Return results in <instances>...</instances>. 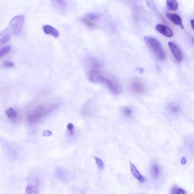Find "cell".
<instances>
[{
    "instance_id": "6da1fadb",
    "label": "cell",
    "mask_w": 194,
    "mask_h": 194,
    "mask_svg": "<svg viewBox=\"0 0 194 194\" xmlns=\"http://www.w3.org/2000/svg\"><path fill=\"white\" fill-rule=\"evenodd\" d=\"M87 75L90 81L104 85L115 95H118L122 91L121 85L115 78L101 74L98 69H90L88 71Z\"/></svg>"
},
{
    "instance_id": "7a4b0ae2",
    "label": "cell",
    "mask_w": 194,
    "mask_h": 194,
    "mask_svg": "<svg viewBox=\"0 0 194 194\" xmlns=\"http://www.w3.org/2000/svg\"><path fill=\"white\" fill-rule=\"evenodd\" d=\"M59 105L58 102H52L39 106L28 114L27 120L30 123H36L55 110Z\"/></svg>"
},
{
    "instance_id": "3957f363",
    "label": "cell",
    "mask_w": 194,
    "mask_h": 194,
    "mask_svg": "<svg viewBox=\"0 0 194 194\" xmlns=\"http://www.w3.org/2000/svg\"><path fill=\"white\" fill-rule=\"evenodd\" d=\"M25 22V18L23 15H17L12 18L9 25L4 30L7 34L11 35L18 36L22 31Z\"/></svg>"
},
{
    "instance_id": "277c9868",
    "label": "cell",
    "mask_w": 194,
    "mask_h": 194,
    "mask_svg": "<svg viewBox=\"0 0 194 194\" xmlns=\"http://www.w3.org/2000/svg\"><path fill=\"white\" fill-rule=\"evenodd\" d=\"M144 40L148 46L153 52L156 56L160 60L165 58V54L163 48L159 41L153 37H146Z\"/></svg>"
},
{
    "instance_id": "5b68a950",
    "label": "cell",
    "mask_w": 194,
    "mask_h": 194,
    "mask_svg": "<svg viewBox=\"0 0 194 194\" xmlns=\"http://www.w3.org/2000/svg\"><path fill=\"white\" fill-rule=\"evenodd\" d=\"M130 89L133 93L136 94H143L146 91L144 85L138 79H135L132 82Z\"/></svg>"
},
{
    "instance_id": "8992f818",
    "label": "cell",
    "mask_w": 194,
    "mask_h": 194,
    "mask_svg": "<svg viewBox=\"0 0 194 194\" xmlns=\"http://www.w3.org/2000/svg\"><path fill=\"white\" fill-rule=\"evenodd\" d=\"M97 16L93 14H88L83 17L81 19L82 22L90 28L96 27Z\"/></svg>"
},
{
    "instance_id": "52a82bcc",
    "label": "cell",
    "mask_w": 194,
    "mask_h": 194,
    "mask_svg": "<svg viewBox=\"0 0 194 194\" xmlns=\"http://www.w3.org/2000/svg\"><path fill=\"white\" fill-rule=\"evenodd\" d=\"M169 45L177 61L178 62L181 61L183 55H182V52L179 47L174 43L172 41H169Z\"/></svg>"
},
{
    "instance_id": "ba28073f",
    "label": "cell",
    "mask_w": 194,
    "mask_h": 194,
    "mask_svg": "<svg viewBox=\"0 0 194 194\" xmlns=\"http://www.w3.org/2000/svg\"><path fill=\"white\" fill-rule=\"evenodd\" d=\"M156 29L158 32L166 37L171 38L173 36V32L172 30L166 26L159 24L156 26Z\"/></svg>"
},
{
    "instance_id": "9c48e42d",
    "label": "cell",
    "mask_w": 194,
    "mask_h": 194,
    "mask_svg": "<svg viewBox=\"0 0 194 194\" xmlns=\"http://www.w3.org/2000/svg\"><path fill=\"white\" fill-rule=\"evenodd\" d=\"M38 182L37 179L33 180L27 185L25 189V194H38Z\"/></svg>"
},
{
    "instance_id": "30bf717a",
    "label": "cell",
    "mask_w": 194,
    "mask_h": 194,
    "mask_svg": "<svg viewBox=\"0 0 194 194\" xmlns=\"http://www.w3.org/2000/svg\"><path fill=\"white\" fill-rule=\"evenodd\" d=\"M166 16L173 23L176 25H179L182 29H184V26L182 24L181 19L179 16L176 14L168 13H166Z\"/></svg>"
},
{
    "instance_id": "8fae6325",
    "label": "cell",
    "mask_w": 194,
    "mask_h": 194,
    "mask_svg": "<svg viewBox=\"0 0 194 194\" xmlns=\"http://www.w3.org/2000/svg\"><path fill=\"white\" fill-rule=\"evenodd\" d=\"M44 32L45 34H49L53 37L57 38L59 35V33L54 27L48 25H45L42 27Z\"/></svg>"
},
{
    "instance_id": "7c38bea8",
    "label": "cell",
    "mask_w": 194,
    "mask_h": 194,
    "mask_svg": "<svg viewBox=\"0 0 194 194\" xmlns=\"http://www.w3.org/2000/svg\"><path fill=\"white\" fill-rule=\"evenodd\" d=\"M130 169L132 174L136 179L141 182L145 181V178L141 174L140 172L136 169V166L133 163L130 162Z\"/></svg>"
},
{
    "instance_id": "4fadbf2b",
    "label": "cell",
    "mask_w": 194,
    "mask_h": 194,
    "mask_svg": "<svg viewBox=\"0 0 194 194\" xmlns=\"http://www.w3.org/2000/svg\"><path fill=\"white\" fill-rule=\"evenodd\" d=\"M160 168L157 164L154 163L151 165L150 173L152 178L156 179L160 175Z\"/></svg>"
},
{
    "instance_id": "5bb4252c",
    "label": "cell",
    "mask_w": 194,
    "mask_h": 194,
    "mask_svg": "<svg viewBox=\"0 0 194 194\" xmlns=\"http://www.w3.org/2000/svg\"><path fill=\"white\" fill-rule=\"evenodd\" d=\"M52 2L53 6L55 8L62 12L65 10L67 8V3L66 1H54Z\"/></svg>"
},
{
    "instance_id": "9a60e30c",
    "label": "cell",
    "mask_w": 194,
    "mask_h": 194,
    "mask_svg": "<svg viewBox=\"0 0 194 194\" xmlns=\"http://www.w3.org/2000/svg\"><path fill=\"white\" fill-rule=\"evenodd\" d=\"M6 114L10 119L15 120L18 118V114L17 112L13 109L10 108L6 111Z\"/></svg>"
},
{
    "instance_id": "2e32d148",
    "label": "cell",
    "mask_w": 194,
    "mask_h": 194,
    "mask_svg": "<svg viewBox=\"0 0 194 194\" xmlns=\"http://www.w3.org/2000/svg\"><path fill=\"white\" fill-rule=\"evenodd\" d=\"M168 8L172 11L176 10L178 8V3L175 0H169L166 2Z\"/></svg>"
},
{
    "instance_id": "e0dca14e",
    "label": "cell",
    "mask_w": 194,
    "mask_h": 194,
    "mask_svg": "<svg viewBox=\"0 0 194 194\" xmlns=\"http://www.w3.org/2000/svg\"><path fill=\"white\" fill-rule=\"evenodd\" d=\"M66 173V172L61 169H57L55 172V176L57 178L64 181L67 179V175Z\"/></svg>"
},
{
    "instance_id": "ac0fdd59",
    "label": "cell",
    "mask_w": 194,
    "mask_h": 194,
    "mask_svg": "<svg viewBox=\"0 0 194 194\" xmlns=\"http://www.w3.org/2000/svg\"><path fill=\"white\" fill-rule=\"evenodd\" d=\"M169 111L173 113L179 112L180 110V106L176 103H171L169 105Z\"/></svg>"
},
{
    "instance_id": "d6986e66",
    "label": "cell",
    "mask_w": 194,
    "mask_h": 194,
    "mask_svg": "<svg viewBox=\"0 0 194 194\" xmlns=\"http://www.w3.org/2000/svg\"><path fill=\"white\" fill-rule=\"evenodd\" d=\"M11 47L10 46H6L1 47L0 49V57L2 58L10 52Z\"/></svg>"
},
{
    "instance_id": "ffe728a7",
    "label": "cell",
    "mask_w": 194,
    "mask_h": 194,
    "mask_svg": "<svg viewBox=\"0 0 194 194\" xmlns=\"http://www.w3.org/2000/svg\"><path fill=\"white\" fill-rule=\"evenodd\" d=\"M121 111L124 115L127 117H130L133 114V110L129 107H124L122 108Z\"/></svg>"
},
{
    "instance_id": "44dd1931",
    "label": "cell",
    "mask_w": 194,
    "mask_h": 194,
    "mask_svg": "<svg viewBox=\"0 0 194 194\" xmlns=\"http://www.w3.org/2000/svg\"><path fill=\"white\" fill-rule=\"evenodd\" d=\"M170 194H185V193L183 189L175 187L171 190Z\"/></svg>"
},
{
    "instance_id": "7402d4cb",
    "label": "cell",
    "mask_w": 194,
    "mask_h": 194,
    "mask_svg": "<svg viewBox=\"0 0 194 194\" xmlns=\"http://www.w3.org/2000/svg\"><path fill=\"white\" fill-rule=\"evenodd\" d=\"M94 158L99 169H103L104 167V163L103 161L100 158L98 157H94Z\"/></svg>"
},
{
    "instance_id": "603a6c76",
    "label": "cell",
    "mask_w": 194,
    "mask_h": 194,
    "mask_svg": "<svg viewBox=\"0 0 194 194\" xmlns=\"http://www.w3.org/2000/svg\"><path fill=\"white\" fill-rule=\"evenodd\" d=\"M67 127L70 136H72L74 134V127L72 124L69 123Z\"/></svg>"
},
{
    "instance_id": "cb8c5ba5",
    "label": "cell",
    "mask_w": 194,
    "mask_h": 194,
    "mask_svg": "<svg viewBox=\"0 0 194 194\" xmlns=\"http://www.w3.org/2000/svg\"><path fill=\"white\" fill-rule=\"evenodd\" d=\"M15 64L12 62L7 61L4 62L2 64V67L5 68H11L15 67Z\"/></svg>"
},
{
    "instance_id": "d4e9b609",
    "label": "cell",
    "mask_w": 194,
    "mask_h": 194,
    "mask_svg": "<svg viewBox=\"0 0 194 194\" xmlns=\"http://www.w3.org/2000/svg\"><path fill=\"white\" fill-rule=\"evenodd\" d=\"M187 162V159L185 157L182 158L181 160V163L182 164H185Z\"/></svg>"
},
{
    "instance_id": "484cf974",
    "label": "cell",
    "mask_w": 194,
    "mask_h": 194,
    "mask_svg": "<svg viewBox=\"0 0 194 194\" xmlns=\"http://www.w3.org/2000/svg\"><path fill=\"white\" fill-rule=\"evenodd\" d=\"M191 25H192L193 29L194 30V20L192 19L191 21Z\"/></svg>"
},
{
    "instance_id": "4316f807",
    "label": "cell",
    "mask_w": 194,
    "mask_h": 194,
    "mask_svg": "<svg viewBox=\"0 0 194 194\" xmlns=\"http://www.w3.org/2000/svg\"><path fill=\"white\" fill-rule=\"evenodd\" d=\"M193 42L194 43V38L193 39Z\"/></svg>"
},
{
    "instance_id": "83f0119b",
    "label": "cell",
    "mask_w": 194,
    "mask_h": 194,
    "mask_svg": "<svg viewBox=\"0 0 194 194\" xmlns=\"http://www.w3.org/2000/svg\"></svg>"
}]
</instances>
